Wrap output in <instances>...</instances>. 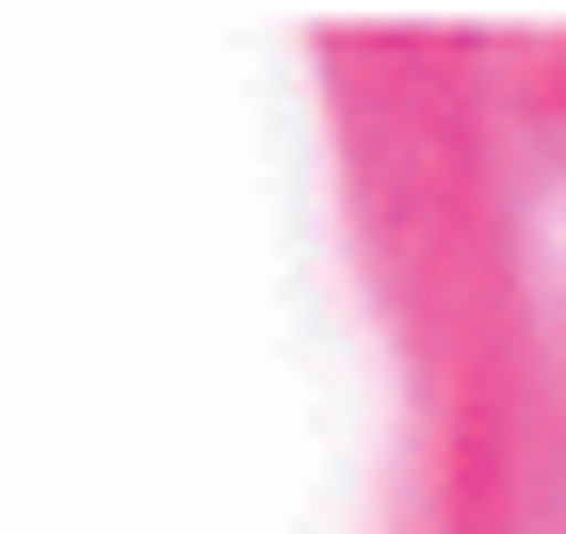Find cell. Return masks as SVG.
<instances>
[]
</instances>
